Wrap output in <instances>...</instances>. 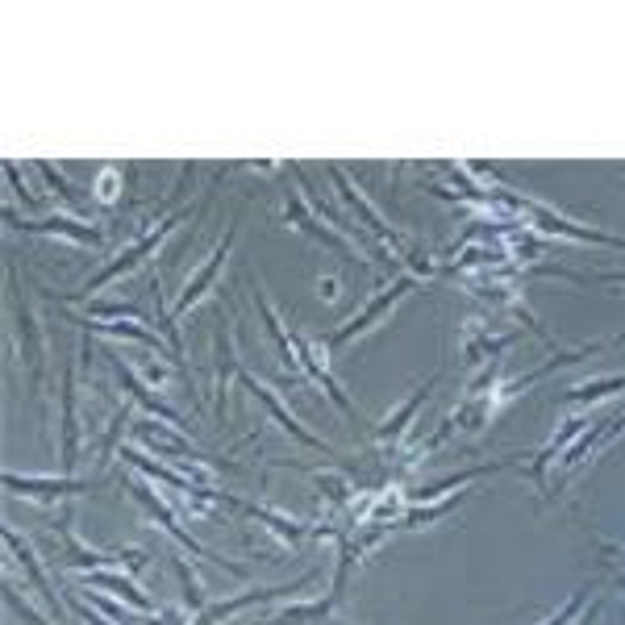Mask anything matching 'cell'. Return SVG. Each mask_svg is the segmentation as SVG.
I'll return each instance as SVG.
<instances>
[{
    "label": "cell",
    "instance_id": "ac0fdd59",
    "mask_svg": "<svg viewBox=\"0 0 625 625\" xmlns=\"http://www.w3.org/2000/svg\"><path fill=\"white\" fill-rule=\"evenodd\" d=\"M625 393V375H604V379H583V384H571L567 388V400L571 405H588V400H601V396Z\"/></svg>",
    "mask_w": 625,
    "mask_h": 625
},
{
    "label": "cell",
    "instance_id": "ba28073f",
    "mask_svg": "<svg viewBox=\"0 0 625 625\" xmlns=\"http://www.w3.org/2000/svg\"><path fill=\"white\" fill-rule=\"evenodd\" d=\"M413 284H417L413 275H400L396 284H388V288H379V296H375V300H372V305H367V309L354 312L351 326H342V330L333 333V342H346V338H354V333H363V330H367V326H372V321H375V317H384V309H388V305H396V300H400L405 292L413 288Z\"/></svg>",
    "mask_w": 625,
    "mask_h": 625
},
{
    "label": "cell",
    "instance_id": "9a60e30c",
    "mask_svg": "<svg viewBox=\"0 0 625 625\" xmlns=\"http://www.w3.org/2000/svg\"><path fill=\"white\" fill-rule=\"evenodd\" d=\"M83 583H96V588H113L122 601H129L134 609H143V613H155V604H150V596L146 592H138L129 580H122V576H113V571H83L80 576Z\"/></svg>",
    "mask_w": 625,
    "mask_h": 625
},
{
    "label": "cell",
    "instance_id": "4316f807",
    "mask_svg": "<svg viewBox=\"0 0 625 625\" xmlns=\"http://www.w3.org/2000/svg\"><path fill=\"white\" fill-rule=\"evenodd\" d=\"M71 609H76V617H83V622H92V625H109V622H101V617H92V613H88L83 604H76V601H71Z\"/></svg>",
    "mask_w": 625,
    "mask_h": 625
},
{
    "label": "cell",
    "instance_id": "7c38bea8",
    "mask_svg": "<svg viewBox=\"0 0 625 625\" xmlns=\"http://www.w3.org/2000/svg\"><path fill=\"white\" fill-rule=\"evenodd\" d=\"M4 542H9V550H13V555H18V559H21V567H25V576H30V583H34V588H38V592H42V601L50 604L55 613H63L59 592L50 588V580H46V571H42V567H38V555H34V550H30V546H25V542L18 538V530H4Z\"/></svg>",
    "mask_w": 625,
    "mask_h": 625
},
{
    "label": "cell",
    "instance_id": "9c48e42d",
    "mask_svg": "<svg viewBox=\"0 0 625 625\" xmlns=\"http://www.w3.org/2000/svg\"><path fill=\"white\" fill-rule=\"evenodd\" d=\"M312 576H300L296 583H284V588H259V592H242V596H234V601H221V604H213V609H205L201 617H196V625H217L221 617H234L238 609H247V604L254 601H271V596H288V592H296V588H305Z\"/></svg>",
    "mask_w": 625,
    "mask_h": 625
},
{
    "label": "cell",
    "instance_id": "5b68a950",
    "mask_svg": "<svg viewBox=\"0 0 625 625\" xmlns=\"http://www.w3.org/2000/svg\"><path fill=\"white\" fill-rule=\"evenodd\" d=\"M4 488H13L18 497H34V500H59L67 492H88V484L71 476H13L4 471Z\"/></svg>",
    "mask_w": 625,
    "mask_h": 625
},
{
    "label": "cell",
    "instance_id": "4fadbf2b",
    "mask_svg": "<svg viewBox=\"0 0 625 625\" xmlns=\"http://www.w3.org/2000/svg\"><path fill=\"white\" fill-rule=\"evenodd\" d=\"M434 384H438V372L430 375V379H425V384H421V388H417V393L409 396V400H405L396 413H388L384 421H379V425H375V438H379V442H396V438L405 434V425H409L417 409L425 405V396H430V388H434Z\"/></svg>",
    "mask_w": 625,
    "mask_h": 625
},
{
    "label": "cell",
    "instance_id": "2e32d148",
    "mask_svg": "<svg viewBox=\"0 0 625 625\" xmlns=\"http://www.w3.org/2000/svg\"><path fill=\"white\" fill-rule=\"evenodd\" d=\"M583 425H588V417H571V421H567V425H562V430H559V434L550 438V442L542 446L538 455H534V467H530V476H534V484H542V471H546V467L555 463V455H559V451H562V446H567V442H571V438L580 434Z\"/></svg>",
    "mask_w": 625,
    "mask_h": 625
},
{
    "label": "cell",
    "instance_id": "44dd1931",
    "mask_svg": "<svg viewBox=\"0 0 625 625\" xmlns=\"http://www.w3.org/2000/svg\"><path fill=\"white\" fill-rule=\"evenodd\" d=\"M38 171H42V175H46V184L55 188V192H59V196H63V201H67V205H80L76 188L67 184V180H63V175H59V171H55V167H50V163H38Z\"/></svg>",
    "mask_w": 625,
    "mask_h": 625
},
{
    "label": "cell",
    "instance_id": "3957f363",
    "mask_svg": "<svg viewBox=\"0 0 625 625\" xmlns=\"http://www.w3.org/2000/svg\"><path fill=\"white\" fill-rule=\"evenodd\" d=\"M238 375H242V384H247L250 393H254V400H259V405H268V413L275 417V421H280V425H284V430H288L292 438H300V442H305V446H312V451H326V458L333 455V451L326 446V442H321V438H312L309 430H305V425H300V421H296V417H292L288 409L280 405V396L271 393L268 384H259V379H254L250 372H238Z\"/></svg>",
    "mask_w": 625,
    "mask_h": 625
},
{
    "label": "cell",
    "instance_id": "83f0119b",
    "mask_svg": "<svg viewBox=\"0 0 625 625\" xmlns=\"http://www.w3.org/2000/svg\"><path fill=\"white\" fill-rule=\"evenodd\" d=\"M622 555H625V546H622Z\"/></svg>",
    "mask_w": 625,
    "mask_h": 625
},
{
    "label": "cell",
    "instance_id": "6da1fadb",
    "mask_svg": "<svg viewBox=\"0 0 625 625\" xmlns=\"http://www.w3.org/2000/svg\"><path fill=\"white\" fill-rule=\"evenodd\" d=\"M234 226H238V221H234ZM234 226H229V229H226V238H221V242L213 247V254H208V263H205V268L196 271V275H192V280H188V284H184V292H180V300H175V305L167 309V317H159V326H163V333H167V338H171V354H175V363H180V372H184V359H180V333H175V317H180V312H188V309H192V305H196V300L205 296V288H208V284L217 280V271L226 268L229 247H234V234H238V229H234Z\"/></svg>",
    "mask_w": 625,
    "mask_h": 625
},
{
    "label": "cell",
    "instance_id": "d6986e66",
    "mask_svg": "<svg viewBox=\"0 0 625 625\" xmlns=\"http://www.w3.org/2000/svg\"><path fill=\"white\" fill-rule=\"evenodd\" d=\"M83 330H101V333H117V338H138V342H146L150 351H159L163 354V342H159V333H146V330H138V326H113V321H80Z\"/></svg>",
    "mask_w": 625,
    "mask_h": 625
},
{
    "label": "cell",
    "instance_id": "8992f818",
    "mask_svg": "<svg viewBox=\"0 0 625 625\" xmlns=\"http://www.w3.org/2000/svg\"><path fill=\"white\" fill-rule=\"evenodd\" d=\"M134 497L143 500L146 509H150V518L159 521V525H163L167 534H171V538L180 542V546H188V550H192V555H201V559H208V562H226V559H217V555H213V550H205V546H201V542L192 538V534H188L184 525H180V521H175V513H171V509H167L163 500L155 497V492H150V488H146V484H134Z\"/></svg>",
    "mask_w": 625,
    "mask_h": 625
},
{
    "label": "cell",
    "instance_id": "8fae6325",
    "mask_svg": "<svg viewBox=\"0 0 625 625\" xmlns=\"http://www.w3.org/2000/svg\"><path fill=\"white\" fill-rule=\"evenodd\" d=\"M288 221H296V226H300V229H309L312 238H321L326 247L342 250V254H346L351 263H359V268H363V254H359V250H354L351 242H346V238H338V234H330V229L321 226V221L312 217L309 208H305V201H300V196H288Z\"/></svg>",
    "mask_w": 625,
    "mask_h": 625
},
{
    "label": "cell",
    "instance_id": "603a6c76",
    "mask_svg": "<svg viewBox=\"0 0 625 625\" xmlns=\"http://www.w3.org/2000/svg\"><path fill=\"white\" fill-rule=\"evenodd\" d=\"M4 601H9V609H13V613H21V617H30V622H34V625H50V622H46V617H38V613H34L30 604L21 601L18 588H13V583H4Z\"/></svg>",
    "mask_w": 625,
    "mask_h": 625
},
{
    "label": "cell",
    "instance_id": "7a4b0ae2",
    "mask_svg": "<svg viewBox=\"0 0 625 625\" xmlns=\"http://www.w3.org/2000/svg\"><path fill=\"white\" fill-rule=\"evenodd\" d=\"M180 217H184V213H171V217H163V221H159V229H146V234L138 238V242H134V247H125L122 254H117V259H113V263H109V268L101 271V275H92V280L83 284L80 296H92V292L104 288L109 280H117L122 271H134V268H138L146 254H155V250L163 247V238H167V234H171L175 226H180Z\"/></svg>",
    "mask_w": 625,
    "mask_h": 625
},
{
    "label": "cell",
    "instance_id": "7402d4cb",
    "mask_svg": "<svg viewBox=\"0 0 625 625\" xmlns=\"http://www.w3.org/2000/svg\"><path fill=\"white\" fill-rule=\"evenodd\" d=\"M317 479H321V488L330 492L333 504H346V500L354 497V488H351V484H346L342 476H317Z\"/></svg>",
    "mask_w": 625,
    "mask_h": 625
},
{
    "label": "cell",
    "instance_id": "30bf717a",
    "mask_svg": "<svg viewBox=\"0 0 625 625\" xmlns=\"http://www.w3.org/2000/svg\"><path fill=\"white\" fill-rule=\"evenodd\" d=\"M76 375L67 367L63 375V476H71L76 467V455H80V434H76Z\"/></svg>",
    "mask_w": 625,
    "mask_h": 625
},
{
    "label": "cell",
    "instance_id": "277c9868",
    "mask_svg": "<svg viewBox=\"0 0 625 625\" xmlns=\"http://www.w3.org/2000/svg\"><path fill=\"white\" fill-rule=\"evenodd\" d=\"M4 221H13L18 229H25V234H59V238H71V242H80V247H101L104 234L92 226H83V221H76V217H42V221H18L9 208H4Z\"/></svg>",
    "mask_w": 625,
    "mask_h": 625
},
{
    "label": "cell",
    "instance_id": "d4e9b609",
    "mask_svg": "<svg viewBox=\"0 0 625 625\" xmlns=\"http://www.w3.org/2000/svg\"><path fill=\"white\" fill-rule=\"evenodd\" d=\"M88 312H96V317H134V305H96V300H92V305H88Z\"/></svg>",
    "mask_w": 625,
    "mask_h": 625
},
{
    "label": "cell",
    "instance_id": "e0dca14e",
    "mask_svg": "<svg viewBox=\"0 0 625 625\" xmlns=\"http://www.w3.org/2000/svg\"><path fill=\"white\" fill-rule=\"evenodd\" d=\"M104 359H113V367H117V375H122V384H125V388H129V393H138V400H143V405H146V409H150V413H159V417H167L171 425H180V417L171 413V409H167L163 400H155V396H150V388H146L143 379H138V375L129 372V367H125V363H122V359H117V354L104 351Z\"/></svg>",
    "mask_w": 625,
    "mask_h": 625
},
{
    "label": "cell",
    "instance_id": "cb8c5ba5",
    "mask_svg": "<svg viewBox=\"0 0 625 625\" xmlns=\"http://www.w3.org/2000/svg\"><path fill=\"white\" fill-rule=\"evenodd\" d=\"M96 196L101 201H117V167H104L101 180H96Z\"/></svg>",
    "mask_w": 625,
    "mask_h": 625
},
{
    "label": "cell",
    "instance_id": "ffe728a7",
    "mask_svg": "<svg viewBox=\"0 0 625 625\" xmlns=\"http://www.w3.org/2000/svg\"><path fill=\"white\" fill-rule=\"evenodd\" d=\"M583 601H588V588H580V592H571V601L562 604V609H555V613H550L546 622H538V625H567V622H571V617H576V613H580V609H583Z\"/></svg>",
    "mask_w": 625,
    "mask_h": 625
},
{
    "label": "cell",
    "instance_id": "484cf974",
    "mask_svg": "<svg viewBox=\"0 0 625 625\" xmlns=\"http://www.w3.org/2000/svg\"><path fill=\"white\" fill-rule=\"evenodd\" d=\"M317 288H321V300H333L338 296V280H321Z\"/></svg>",
    "mask_w": 625,
    "mask_h": 625
},
{
    "label": "cell",
    "instance_id": "52a82bcc",
    "mask_svg": "<svg viewBox=\"0 0 625 625\" xmlns=\"http://www.w3.org/2000/svg\"><path fill=\"white\" fill-rule=\"evenodd\" d=\"M330 175H333V184H338V192L346 196V205H351L354 213H363V221H367V226H372L375 234L388 242V247L405 250V247H400V238H396V229H388V221H384V217H379V213L372 208V201L363 196V188H354L351 180H346V171H342V167H330Z\"/></svg>",
    "mask_w": 625,
    "mask_h": 625
},
{
    "label": "cell",
    "instance_id": "5bb4252c",
    "mask_svg": "<svg viewBox=\"0 0 625 625\" xmlns=\"http://www.w3.org/2000/svg\"><path fill=\"white\" fill-rule=\"evenodd\" d=\"M59 534L67 538V555H63L59 562H67V567H104V562H113L109 555H101V550H88L80 538H76V530H71V513H63V525H59Z\"/></svg>",
    "mask_w": 625,
    "mask_h": 625
}]
</instances>
